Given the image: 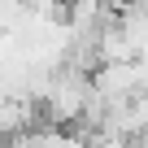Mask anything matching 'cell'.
I'll return each mask as SVG.
<instances>
[{
	"label": "cell",
	"mask_w": 148,
	"mask_h": 148,
	"mask_svg": "<svg viewBox=\"0 0 148 148\" xmlns=\"http://www.w3.org/2000/svg\"><path fill=\"white\" fill-rule=\"evenodd\" d=\"M113 5H126V0H113Z\"/></svg>",
	"instance_id": "2"
},
{
	"label": "cell",
	"mask_w": 148,
	"mask_h": 148,
	"mask_svg": "<svg viewBox=\"0 0 148 148\" xmlns=\"http://www.w3.org/2000/svg\"><path fill=\"white\" fill-rule=\"evenodd\" d=\"M92 96H96L92 70H83V65L52 70V79L44 83V96H39L44 122H52V126H83V118L92 109Z\"/></svg>",
	"instance_id": "1"
}]
</instances>
